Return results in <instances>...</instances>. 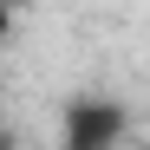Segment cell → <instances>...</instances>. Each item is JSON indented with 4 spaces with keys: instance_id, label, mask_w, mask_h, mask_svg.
Here are the masks:
<instances>
[{
    "instance_id": "cell-1",
    "label": "cell",
    "mask_w": 150,
    "mask_h": 150,
    "mask_svg": "<svg viewBox=\"0 0 150 150\" xmlns=\"http://www.w3.org/2000/svg\"><path fill=\"white\" fill-rule=\"evenodd\" d=\"M124 105L117 98H72L65 105V150H117L124 144Z\"/></svg>"
}]
</instances>
